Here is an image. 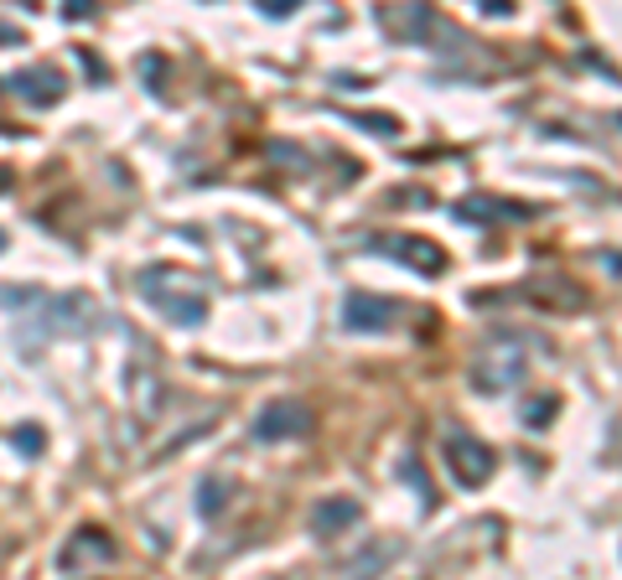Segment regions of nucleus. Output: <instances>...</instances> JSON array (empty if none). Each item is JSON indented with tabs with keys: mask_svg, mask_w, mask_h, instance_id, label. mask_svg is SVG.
I'll return each instance as SVG.
<instances>
[{
	"mask_svg": "<svg viewBox=\"0 0 622 580\" xmlns=\"http://www.w3.org/2000/svg\"><path fill=\"white\" fill-rule=\"evenodd\" d=\"M0 42H22V31H16V26H0Z\"/></svg>",
	"mask_w": 622,
	"mask_h": 580,
	"instance_id": "4468645a",
	"label": "nucleus"
},
{
	"mask_svg": "<svg viewBox=\"0 0 622 580\" xmlns=\"http://www.w3.org/2000/svg\"><path fill=\"white\" fill-rule=\"evenodd\" d=\"M353 518H359V503H353V498H327V503L311 508V534H337V529H348Z\"/></svg>",
	"mask_w": 622,
	"mask_h": 580,
	"instance_id": "9d476101",
	"label": "nucleus"
},
{
	"mask_svg": "<svg viewBox=\"0 0 622 580\" xmlns=\"http://www.w3.org/2000/svg\"><path fill=\"white\" fill-rule=\"evenodd\" d=\"M441 451H446V466H452V477L462 482V488H478V482L493 477V451H488L478 436H467L462 425H446Z\"/></svg>",
	"mask_w": 622,
	"mask_h": 580,
	"instance_id": "7ed1b4c3",
	"label": "nucleus"
},
{
	"mask_svg": "<svg viewBox=\"0 0 622 580\" xmlns=\"http://www.w3.org/2000/svg\"><path fill=\"white\" fill-rule=\"evenodd\" d=\"M290 11H296V0H270L264 5V16H290Z\"/></svg>",
	"mask_w": 622,
	"mask_h": 580,
	"instance_id": "ddd939ff",
	"label": "nucleus"
},
{
	"mask_svg": "<svg viewBox=\"0 0 622 580\" xmlns=\"http://www.w3.org/2000/svg\"><path fill=\"white\" fill-rule=\"evenodd\" d=\"M5 186H11V177H5V166H0V192H5Z\"/></svg>",
	"mask_w": 622,
	"mask_h": 580,
	"instance_id": "2eb2a0df",
	"label": "nucleus"
},
{
	"mask_svg": "<svg viewBox=\"0 0 622 580\" xmlns=\"http://www.w3.org/2000/svg\"><path fill=\"white\" fill-rule=\"evenodd\" d=\"M394 317H400V306L384 301V296H348V306H342V326L348 332H379Z\"/></svg>",
	"mask_w": 622,
	"mask_h": 580,
	"instance_id": "0eeeda50",
	"label": "nucleus"
},
{
	"mask_svg": "<svg viewBox=\"0 0 622 580\" xmlns=\"http://www.w3.org/2000/svg\"><path fill=\"white\" fill-rule=\"evenodd\" d=\"M311 430V410L301 399H270L255 420V436L260 441H296V436H307Z\"/></svg>",
	"mask_w": 622,
	"mask_h": 580,
	"instance_id": "20e7f679",
	"label": "nucleus"
},
{
	"mask_svg": "<svg viewBox=\"0 0 622 580\" xmlns=\"http://www.w3.org/2000/svg\"><path fill=\"white\" fill-rule=\"evenodd\" d=\"M0 249H5V233H0Z\"/></svg>",
	"mask_w": 622,
	"mask_h": 580,
	"instance_id": "dca6fc26",
	"label": "nucleus"
},
{
	"mask_svg": "<svg viewBox=\"0 0 622 580\" xmlns=\"http://www.w3.org/2000/svg\"><path fill=\"white\" fill-rule=\"evenodd\" d=\"M529 369V358H524V343L519 337H493V343H482L478 358H472V384L478 389H508V384H519Z\"/></svg>",
	"mask_w": 622,
	"mask_h": 580,
	"instance_id": "f03ea898",
	"label": "nucleus"
},
{
	"mask_svg": "<svg viewBox=\"0 0 622 580\" xmlns=\"http://www.w3.org/2000/svg\"><path fill=\"white\" fill-rule=\"evenodd\" d=\"M141 296L161 317H171L177 326H197L208 317V301H203V285L187 280L182 270H167V265H156V270H145L141 275Z\"/></svg>",
	"mask_w": 622,
	"mask_h": 580,
	"instance_id": "f257e3e1",
	"label": "nucleus"
},
{
	"mask_svg": "<svg viewBox=\"0 0 622 580\" xmlns=\"http://www.w3.org/2000/svg\"><path fill=\"white\" fill-rule=\"evenodd\" d=\"M197 498H203V513H208V518H213V513L223 508V482H218V477H208V482H203V488H197Z\"/></svg>",
	"mask_w": 622,
	"mask_h": 580,
	"instance_id": "9b49d317",
	"label": "nucleus"
},
{
	"mask_svg": "<svg viewBox=\"0 0 622 580\" xmlns=\"http://www.w3.org/2000/svg\"><path fill=\"white\" fill-rule=\"evenodd\" d=\"M384 26H389L394 37L415 42V37H426V31L436 26V16L426 11V5H389V11H384Z\"/></svg>",
	"mask_w": 622,
	"mask_h": 580,
	"instance_id": "1a4fd4ad",
	"label": "nucleus"
},
{
	"mask_svg": "<svg viewBox=\"0 0 622 580\" xmlns=\"http://www.w3.org/2000/svg\"><path fill=\"white\" fill-rule=\"evenodd\" d=\"M11 89L22 93L26 104L48 109V104H57V99H63V73H57V68H22L16 78H11Z\"/></svg>",
	"mask_w": 622,
	"mask_h": 580,
	"instance_id": "6e6552de",
	"label": "nucleus"
},
{
	"mask_svg": "<svg viewBox=\"0 0 622 580\" xmlns=\"http://www.w3.org/2000/svg\"><path fill=\"white\" fill-rule=\"evenodd\" d=\"M379 249H389V255L400 259V265L420 270V275H441V270H446V255H441V244H431V239H415V233H394V239H379Z\"/></svg>",
	"mask_w": 622,
	"mask_h": 580,
	"instance_id": "39448f33",
	"label": "nucleus"
},
{
	"mask_svg": "<svg viewBox=\"0 0 622 580\" xmlns=\"http://www.w3.org/2000/svg\"><path fill=\"white\" fill-rule=\"evenodd\" d=\"M104 559H115V544L104 529H78L73 544H63V555H57V570L63 576H78L83 565H104Z\"/></svg>",
	"mask_w": 622,
	"mask_h": 580,
	"instance_id": "423d86ee",
	"label": "nucleus"
},
{
	"mask_svg": "<svg viewBox=\"0 0 622 580\" xmlns=\"http://www.w3.org/2000/svg\"><path fill=\"white\" fill-rule=\"evenodd\" d=\"M550 410H555V399H534L529 404V425H550Z\"/></svg>",
	"mask_w": 622,
	"mask_h": 580,
	"instance_id": "f8f14e48",
	"label": "nucleus"
}]
</instances>
